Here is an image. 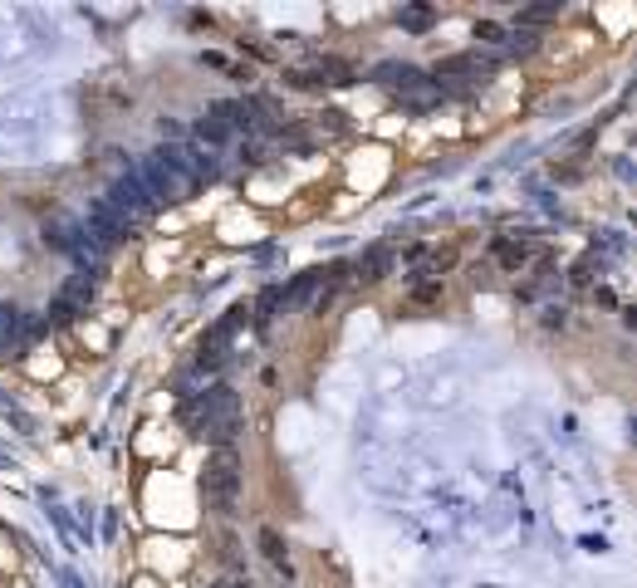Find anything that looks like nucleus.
<instances>
[{"label":"nucleus","mask_w":637,"mask_h":588,"mask_svg":"<svg viewBox=\"0 0 637 588\" xmlns=\"http://www.w3.org/2000/svg\"><path fill=\"white\" fill-rule=\"evenodd\" d=\"M182 422L197 441H211V447H231L240 431V402L231 388H211V392H187L182 402Z\"/></svg>","instance_id":"f257e3e1"},{"label":"nucleus","mask_w":637,"mask_h":588,"mask_svg":"<svg viewBox=\"0 0 637 588\" xmlns=\"http://www.w3.org/2000/svg\"><path fill=\"white\" fill-rule=\"evenodd\" d=\"M505 64L500 54H480V50H471V54H447V59H437V69H431V83L441 89V99H466V93H480L490 83V74Z\"/></svg>","instance_id":"f03ea898"},{"label":"nucleus","mask_w":637,"mask_h":588,"mask_svg":"<svg viewBox=\"0 0 637 588\" xmlns=\"http://www.w3.org/2000/svg\"><path fill=\"white\" fill-rule=\"evenodd\" d=\"M372 83L392 89V93H398V103L412 108V113H427V108L441 103V89L417 64H378V69H372Z\"/></svg>","instance_id":"7ed1b4c3"},{"label":"nucleus","mask_w":637,"mask_h":588,"mask_svg":"<svg viewBox=\"0 0 637 588\" xmlns=\"http://www.w3.org/2000/svg\"><path fill=\"white\" fill-rule=\"evenodd\" d=\"M201 486H207V506L216 515H236V500H240V461H236V447H216L207 476H201Z\"/></svg>","instance_id":"20e7f679"},{"label":"nucleus","mask_w":637,"mask_h":588,"mask_svg":"<svg viewBox=\"0 0 637 588\" xmlns=\"http://www.w3.org/2000/svg\"><path fill=\"white\" fill-rule=\"evenodd\" d=\"M294 83V89H343V83H353L358 79V64H348V59H339V54H323V59H314L309 69H290L285 74Z\"/></svg>","instance_id":"39448f33"},{"label":"nucleus","mask_w":637,"mask_h":588,"mask_svg":"<svg viewBox=\"0 0 637 588\" xmlns=\"http://www.w3.org/2000/svg\"><path fill=\"white\" fill-rule=\"evenodd\" d=\"M535 255H539L535 236H496V241H490V260H496L505 275H520Z\"/></svg>","instance_id":"423d86ee"},{"label":"nucleus","mask_w":637,"mask_h":588,"mask_svg":"<svg viewBox=\"0 0 637 588\" xmlns=\"http://www.w3.org/2000/svg\"><path fill=\"white\" fill-rule=\"evenodd\" d=\"M358 280H363V284H378L382 280V275H388L392 270V250L388 246H378V250H368V255H358Z\"/></svg>","instance_id":"0eeeda50"},{"label":"nucleus","mask_w":637,"mask_h":588,"mask_svg":"<svg viewBox=\"0 0 637 588\" xmlns=\"http://www.w3.org/2000/svg\"><path fill=\"white\" fill-rule=\"evenodd\" d=\"M260 554H265L270 564H275V569H280L285 574V579H290V549H285V539L280 535H275V530H260Z\"/></svg>","instance_id":"6e6552de"},{"label":"nucleus","mask_w":637,"mask_h":588,"mask_svg":"<svg viewBox=\"0 0 637 588\" xmlns=\"http://www.w3.org/2000/svg\"><path fill=\"white\" fill-rule=\"evenodd\" d=\"M559 10H564L559 0H545V5H525V10H520V34H525V30H535V25H549V20H559Z\"/></svg>","instance_id":"1a4fd4ad"},{"label":"nucleus","mask_w":637,"mask_h":588,"mask_svg":"<svg viewBox=\"0 0 637 588\" xmlns=\"http://www.w3.org/2000/svg\"><path fill=\"white\" fill-rule=\"evenodd\" d=\"M476 40L486 44V50H500V54H505V44H510V30L496 25V20H480V25H476Z\"/></svg>","instance_id":"9d476101"},{"label":"nucleus","mask_w":637,"mask_h":588,"mask_svg":"<svg viewBox=\"0 0 637 588\" xmlns=\"http://www.w3.org/2000/svg\"><path fill=\"white\" fill-rule=\"evenodd\" d=\"M280 304H285V284H270V290H260V299H256V309H250V314H256V323H265Z\"/></svg>","instance_id":"9b49d317"},{"label":"nucleus","mask_w":637,"mask_h":588,"mask_svg":"<svg viewBox=\"0 0 637 588\" xmlns=\"http://www.w3.org/2000/svg\"><path fill=\"white\" fill-rule=\"evenodd\" d=\"M431 20H437V10H431V5H407V10H398V25L402 30H427Z\"/></svg>","instance_id":"f8f14e48"},{"label":"nucleus","mask_w":637,"mask_h":588,"mask_svg":"<svg viewBox=\"0 0 637 588\" xmlns=\"http://www.w3.org/2000/svg\"><path fill=\"white\" fill-rule=\"evenodd\" d=\"M197 138L211 142V148H221V142H231V128H226L221 118H201V123H197Z\"/></svg>","instance_id":"ddd939ff"},{"label":"nucleus","mask_w":637,"mask_h":588,"mask_svg":"<svg viewBox=\"0 0 637 588\" xmlns=\"http://www.w3.org/2000/svg\"><path fill=\"white\" fill-rule=\"evenodd\" d=\"M594 270L603 275V255H598V250H588V255L579 260V265H574V275H569V280H574V284H594Z\"/></svg>","instance_id":"4468645a"},{"label":"nucleus","mask_w":637,"mask_h":588,"mask_svg":"<svg viewBox=\"0 0 637 588\" xmlns=\"http://www.w3.org/2000/svg\"><path fill=\"white\" fill-rule=\"evenodd\" d=\"M407 299H412V304H437V299H441V280H417Z\"/></svg>","instance_id":"2eb2a0df"},{"label":"nucleus","mask_w":637,"mask_h":588,"mask_svg":"<svg viewBox=\"0 0 637 588\" xmlns=\"http://www.w3.org/2000/svg\"><path fill=\"white\" fill-rule=\"evenodd\" d=\"M79 309H83V304H74V299L59 294L54 304H50V319H54V323H74V319H79Z\"/></svg>","instance_id":"dca6fc26"},{"label":"nucleus","mask_w":637,"mask_h":588,"mask_svg":"<svg viewBox=\"0 0 637 588\" xmlns=\"http://www.w3.org/2000/svg\"><path fill=\"white\" fill-rule=\"evenodd\" d=\"M564 314H569V309H545V329H549V333H555V329H564V323H569Z\"/></svg>","instance_id":"f3484780"},{"label":"nucleus","mask_w":637,"mask_h":588,"mask_svg":"<svg viewBox=\"0 0 637 588\" xmlns=\"http://www.w3.org/2000/svg\"><path fill=\"white\" fill-rule=\"evenodd\" d=\"M211 588H250V583H240V579H226V583H211Z\"/></svg>","instance_id":"a211bd4d"}]
</instances>
